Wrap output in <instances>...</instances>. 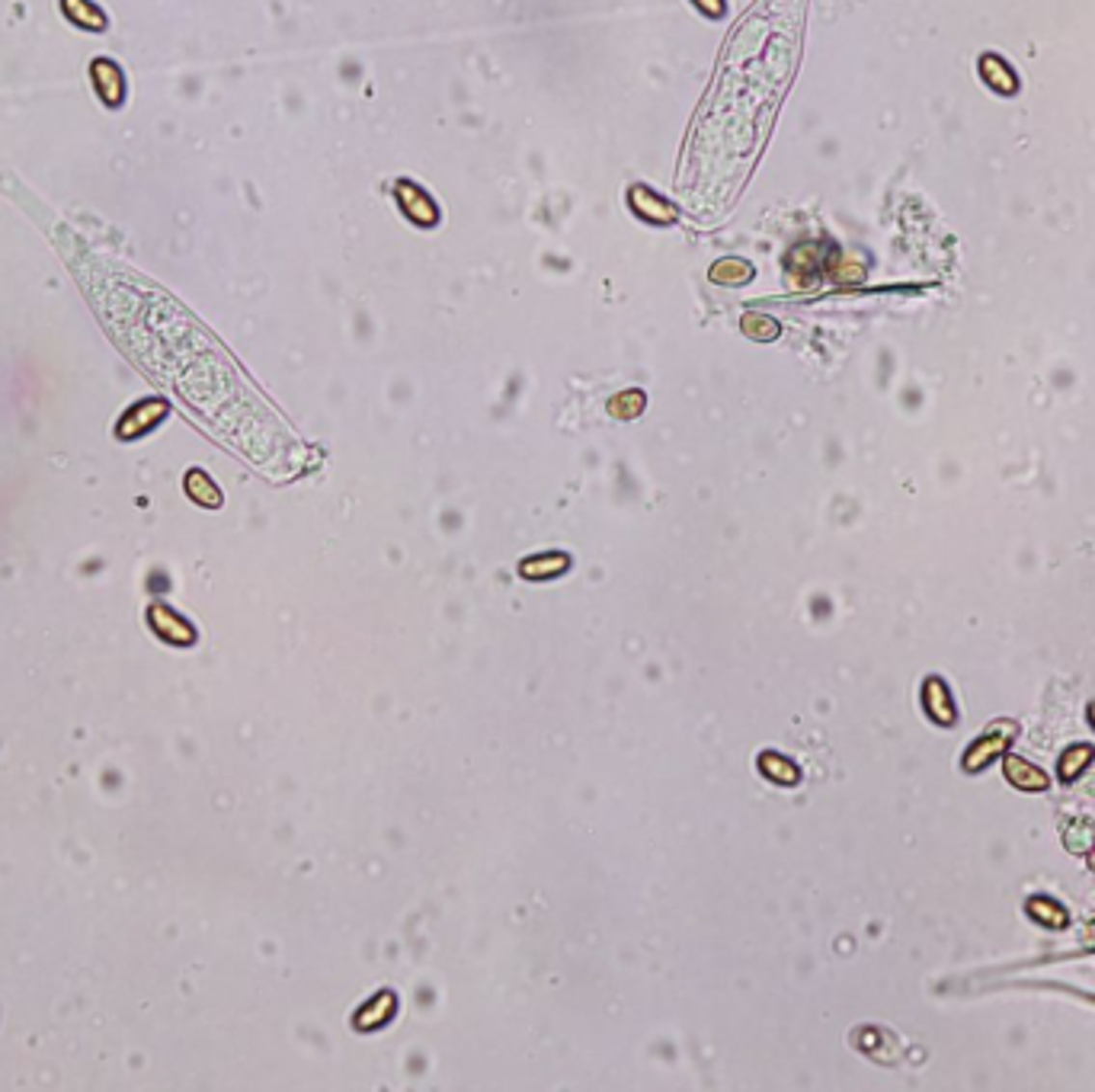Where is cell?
Instances as JSON below:
<instances>
[{"instance_id": "cell-10", "label": "cell", "mask_w": 1095, "mask_h": 1092, "mask_svg": "<svg viewBox=\"0 0 1095 1092\" xmlns=\"http://www.w3.org/2000/svg\"><path fill=\"white\" fill-rule=\"evenodd\" d=\"M1089 868L1095 871V849H1092V853H1089Z\"/></svg>"}, {"instance_id": "cell-1", "label": "cell", "mask_w": 1095, "mask_h": 1092, "mask_svg": "<svg viewBox=\"0 0 1095 1092\" xmlns=\"http://www.w3.org/2000/svg\"><path fill=\"white\" fill-rule=\"evenodd\" d=\"M1002 773H1006V778L1016 788H1022V791H1048L1051 788L1048 773H1041L1038 766L1028 763V759H1022V756H1006V759H1002Z\"/></svg>"}, {"instance_id": "cell-3", "label": "cell", "mask_w": 1095, "mask_h": 1092, "mask_svg": "<svg viewBox=\"0 0 1095 1092\" xmlns=\"http://www.w3.org/2000/svg\"><path fill=\"white\" fill-rule=\"evenodd\" d=\"M1009 744H1012V740L999 737V734H990V730H987V737L977 740V744H973L968 753H964V769H968V773H980V769H987L997 756L1006 753Z\"/></svg>"}, {"instance_id": "cell-4", "label": "cell", "mask_w": 1095, "mask_h": 1092, "mask_svg": "<svg viewBox=\"0 0 1095 1092\" xmlns=\"http://www.w3.org/2000/svg\"><path fill=\"white\" fill-rule=\"evenodd\" d=\"M1028 916L1034 919V923H1041V926H1054V929H1067V923H1070V916H1067V907L1063 904H1057V900L1054 897H1031L1028 900Z\"/></svg>"}, {"instance_id": "cell-7", "label": "cell", "mask_w": 1095, "mask_h": 1092, "mask_svg": "<svg viewBox=\"0 0 1095 1092\" xmlns=\"http://www.w3.org/2000/svg\"><path fill=\"white\" fill-rule=\"evenodd\" d=\"M1063 839H1067L1070 853H1086V849H1092V843H1095V827L1086 824V820H1073V827H1067Z\"/></svg>"}, {"instance_id": "cell-2", "label": "cell", "mask_w": 1095, "mask_h": 1092, "mask_svg": "<svg viewBox=\"0 0 1095 1092\" xmlns=\"http://www.w3.org/2000/svg\"><path fill=\"white\" fill-rule=\"evenodd\" d=\"M922 705H926L929 718L936 721V724H954V702H951V693L948 686L942 683V679H926V686H922Z\"/></svg>"}, {"instance_id": "cell-6", "label": "cell", "mask_w": 1095, "mask_h": 1092, "mask_svg": "<svg viewBox=\"0 0 1095 1092\" xmlns=\"http://www.w3.org/2000/svg\"><path fill=\"white\" fill-rule=\"evenodd\" d=\"M980 71H983V77L990 80V87L997 84V77H1002V80H999V90H1002V94H1012V90H1016V74L1009 71L1002 58L987 55V58H983V62H980Z\"/></svg>"}, {"instance_id": "cell-8", "label": "cell", "mask_w": 1095, "mask_h": 1092, "mask_svg": "<svg viewBox=\"0 0 1095 1092\" xmlns=\"http://www.w3.org/2000/svg\"><path fill=\"white\" fill-rule=\"evenodd\" d=\"M987 730H990V734L1006 737V740H1016L1019 737V724H1016V721H993Z\"/></svg>"}, {"instance_id": "cell-9", "label": "cell", "mask_w": 1095, "mask_h": 1092, "mask_svg": "<svg viewBox=\"0 0 1095 1092\" xmlns=\"http://www.w3.org/2000/svg\"><path fill=\"white\" fill-rule=\"evenodd\" d=\"M1089 724H1092V727H1095V702H1092V705H1089Z\"/></svg>"}, {"instance_id": "cell-5", "label": "cell", "mask_w": 1095, "mask_h": 1092, "mask_svg": "<svg viewBox=\"0 0 1095 1092\" xmlns=\"http://www.w3.org/2000/svg\"><path fill=\"white\" fill-rule=\"evenodd\" d=\"M1092 756H1095V750L1089 744H1073L1070 750H1063L1060 766H1057L1060 769V778L1063 781H1073V778L1082 773V769L1092 763Z\"/></svg>"}]
</instances>
